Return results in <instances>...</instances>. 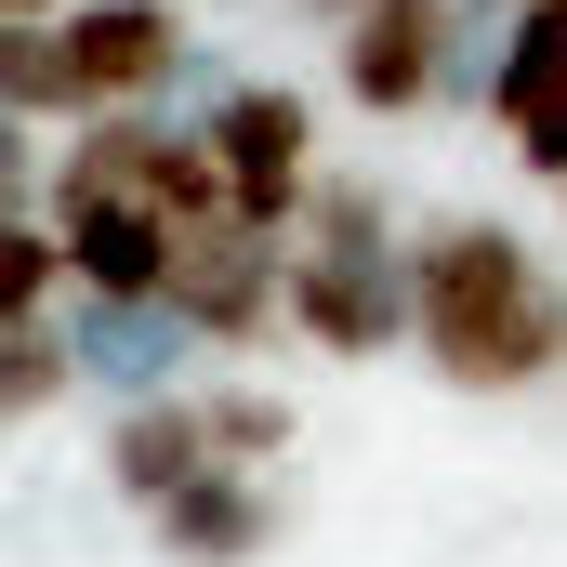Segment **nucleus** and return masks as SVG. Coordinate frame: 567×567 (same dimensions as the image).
<instances>
[{"label": "nucleus", "mask_w": 567, "mask_h": 567, "mask_svg": "<svg viewBox=\"0 0 567 567\" xmlns=\"http://www.w3.org/2000/svg\"><path fill=\"white\" fill-rule=\"evenodd\" d=\"M410 303H423V357L462 396H528L542 370H567V290L555 265L488 225V212H449L410 238Z\"/></svg>", "instance_id": "f257e3e1"}, {"label": "nucleus", "mask_w": 567, "mask_h": 567, "mask_svg": "<svg viewBox=\"0 0 567 567\" xmlns=\"http://www.w3.org/2000/svg\"><path fill=\"white\" fill-rule=\"evenodd\" d=\"M53 198H133V212L185 225V238L238 212V198H225L212 133H185V120H158V106H133V120H80L66 158H53Z\"/></svg>", "instance_id": "f03ea898"}, {"label": "nucleus", "mask_w": 567, "mask_h": 567, "mask_svg": "<svg viewBox=\"0 0 567 567\" xmlns=\"http://www.w3.org/2000/svg\"><path fill=\"white\" fill-rule=\"evenodd\" d=\"M53 53H66V106H80V120H133L172 80H198L185 0H80V13L53 27Z\"/></svg>", "instance_id": "7ed1b4c3"}, {"label": "nucleus", "mask_w": 567, "mask_h": 567, "mask_svg": "<svg viewBox=\"0 0 567 567\" xmlns=\"http://www.w3.org/2000/svg\"><path fill=\"white\" fill-rule=\"evenodd\" d=\"M198 133H212V158H225L238 225L290 238V225H303V198H317V106H303L290 80H225Z\"/></svg>", "instance_id": "20e7f679"}, {"label": "nucleus", "mask_w": 567, "mask_h": 567, "mask_svg": "<svg viewBox=\"0 0 567 567\" xmlns=\"http://www.w3.org/2000/svg\"><path fill=\"white\" fill-rule=\"evenodd\" d=\"M172 317L212 343V357H251V343H278L290 330V238L265 225H198L185 238V265H172Z\"/></svg>", "instance_id": "39448f33"}, {"label": "nucleus", "mask_w": 567, "mask_h": 567, "mask_svg": "<svg viewBox=\"0 0 567 567\" xmlns=\"http://www.w3.org/2000/svg\"><path fill=\"white\" fill-rule=\"evenodd\" d=\"M290 330L317 357H396V343H423L410 251H303L290 238Z\"/></svg>", "instance_id": "423d86ee"}, {"label": "nucleus", "mask_w": 567, "mask_h": 567, "mask_svg": "<svg viewBox=\"0 0 567 567\" xmlns=\"http://www.w3.org/2000/svg\"><path fill=\"white\" fill-rule=\"evenodd\" d=\"M462 66V0H370L343 27V106L357 120H423Z\"/></svg>", "instance_id": "0eeeda50"}, {"label": "nucleus", "mask_w": 567, "mask_h": 567, "mask_svg": "<svg viewBox=\"0 0 567 567\" xmlns=\"http://www.w3.org/2000/svg\"><path fill=\"white\" fill-rule=\"evenodd\" d=\"M53 238H66V303H172L185 225H158L133 198H53Z\"/></svg>", "instance_id": "6e6552de"}, {"label": "nucleus", "mask_w": 567, "mask_h": 567, "mask_svg": "<svg viewBox=\"0 0 567 567\" xmlns=\"http://www.w3.org/2000/svg\"><path fill=\"white\" fill-rule=\"evenodd\" d=\"M198 475H225V449H212V423H198V383H185V396H145V410L106 423V488H120L133 515H172Z\"/></svg>", "instance_id": "1a4fd4ad"}, {"label": "nucleus", "mask_w": 567, "mask_h": 567, "mask_svg": "<svg viewBox=\"0 0 567 567\" xmlns=\"http://www.w3.org/2000/svg\"><path fill=\"white\" fill-rule=\"evenodd\" d=\"M66 343H80V383H106L120 410H145V396H185L172 383V357L198 343L172 303H66Z\"/></svg>", "instance_id": "9d476101"}, {"label": "nucleus", "mask_w": 567, "mask_h": 567, "mask_svg": "<svg viewBox=\"0 0 567 567\" xmlns=\"http://www.w3.org/2000/svg\"><path fill=\"white\" fill-rule=\"evenodd\" d=\"M145 528H158L172 567H265V542H278V488L225 462V475H198V488H185L172 515H145Z\"/></svg>", "instance_id": "9b49d317"}, {"label": "nucleus", "mask_w": 567, "mask_h": 567, "mask_svg": "<svg viewBox=\"0 0 567 567\" xmlns=\"http://www.w3.org/2000/svg\"><path fill=\"white\" fill-rule=\"evenodd\" d=\"M567 106V0L502 13V66H488V133H528Z\"/></svg>", "instance_id": "f8f14e48"}, {"label": "nucleus", "mask_w": 567, "mask_h": 567, "mask_svg": "<svg viewBox=\"0 0 567 567\" xmlns=\"http://www.w3.org/2000/svg\"><path fill=\"white\" fill-rule=\"evenodd\" d=\"M66 396H80V343H66V317L0 330V410H13V423H40V410H66Z\"/></svg>", "instance_id": "ddd939ff"}, {"label": "nucleus", "mask_w": 567, "mask_h": 567, "mask_svg": "<svg viewBox=\"0 0 567 567\" xmlns=\"http://www.w3.org/2000/svg\"><path fill=\"white\" fill-rule=\"evenodd\" d=\"M290 238H303V251H396V212H383L370 172H317V198H303Z\"/></svg>", "instance_id": "4468645a"}, {"label": "nucleus", "mask_w": 567, "mask_h": 567, "mask_svg": "<svg viewBox=\"0 0 567 567\" xmlns=\"http://www.w3.org/2000/svg\"><path fill=\"white\" fill-rule=\"evenodd\" d=\"M198 423H212V449H225L238 475H265L290 449V396H265V383H198Z\"/></svg>", "instance_id": "2eb2a0df"}, {"label": "nucleus", "mask_w": 567, "mask_h": 567, "mask_svg": "<svg viewBox=\"0 0 567 567\" xmlns=\"http://www.w3.org/2000/svg\"><path fill=\"white\" fill-rule=\"evenodd\" d=\"M53 303H66V238L13 212V225H0V330H27V317H53Z\"/></svg>", "instance_id": "dca6fc26"}, {"label": "nucleus", "mask_w": 567, "mask_h": 567, "mask_svg": "<svg viewBox=\"0 0 567 567\" xmlns=\"http://www.w3.org/2000/svg\"><path fill=\"white\" fill-rule=\"evenodd\" d=\"M80 0H0V27H66Z\"/></svg>", "instance_id": "f3484780"}, {"label": "nucleus", "mask_w": 567, "mask_h": 567, "mask_svg": "<svg viewBox=\"0 0 567 567\" xmlns=\"http://www.w3.org/2000/svg\"><path fill=\"white\" fill-rule=\"evenodd\" d=\"M515 13H542V0H515Z\"/></svg>", "instance_id": "a211bd4d"}, {"label": "nucleus", "mask_w": 567, "mask_h": 567, "mask_svg": "<svg viewBox=\"0 0 567 567\" xmlns=\"http://www.w3.org/2000/svg\"><path fill=\"white\" fill-rule=\"evenodd\" d=\"M555 198H567V185H555Z\"/></svg>", "instance_id": "6ab92c4d"}]
</instances>
